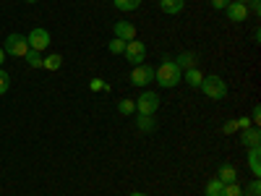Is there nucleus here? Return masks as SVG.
I'll return each instance as SVG.
<instances>
[{
	"mask_svg": "<svg viewBox=\"0 0 261 196\" xmlns=\"http://www.w3.org/2000/svg\"><path fill=\"white\" fill-rule=\"evenodd\" d=\"M154 81L162 86V89H172L183 81V71L175 65V60H162L154 68Z\"/></svg>",
	"mask_w": 261,
	"mask_h": 196,
	"instance_id": "1",
	"label": "nucleus"
},
{
	"mask_svg": "<svg viewBox=\"0 0 261 196\" xmlns=\"http://www.w3.org/2000/svg\"><path fill=\"white\" fill-rule=\"evenodd\" d=\"M199 89H201L209 100H225V97H227V81H225L222 76L212 74V76H204V79H201Z\"/></svg>",
	"mask_w": 261,
	"mask_h": 196,
	"instance_id": "2",
	"label": "nucleus"
},
{
	"mask_svg": "<svg viewBox=\"0 0 261 196\" xmlns=\"http://www.w3.org/2000/svg\"><path fill=\"white\" fill-rule=\"evenodd\" d=\"M139 115H154L160 110V94L157 92H141V97L134 100Z\"/></svg>",
	"mask_w": 261,
	"mask_h": 196,
	"instance_id": "3",
	"label": "nucleus"
},
{
	"mask_svg": "<svg viewBox=\"0 0 261 196\" xmlns=\"http://www.w3.org/2000/svg\"><path fill=\"white\" fill-rule=\"evenodd\" d=\"M3 50H6V55H11V58H24V55L29 53V42H27L24 34H8Z\"/></svg>",
	"mask_w": 261,
	"mask_h": 196,
	"instance_id": "4",
	"label": "nucleus"
},
{
	"mask_svg": "<svg viewBox=\"0 0 261 196\" xmlns=\"http://www.w3.org/2000/svg\"><path fill=\"white\" fill-rule=\"evenodd\" d=\"M123 58L130 63V65H141L144 60H146V45L141 39H130V42H125V53H123Z\"/></svg>",
	"mask_w": 261,
	"mask_h": 196,
	"instance_id": "5",
	"label": "nucleus"
},
{
	"mask_svg": "<svg viewBox=\"0 0 261 196\" xmlns=\"http://www.w3.org/2000/svg\"><path fill=\"white\" fill-rule=\"evenodd\" d=\"M27 42H29V50H37V53H42V50H47V47H50L53 37H50V32H47V29L34 27V29L27 34Z\"/></svg>",
	"mask_w": 261,
	"mask_h": 196,
	"instance_id": "6",
	"label": "nucleus"
},
{
	"mask_svg": "<svg viewBox=\"0 0 261 196\" xmlns=\"http://www.w3.org/2000/svg\"><path fill=\"white\" fill-rule=\"evenodd\" d=\"M151 81H154V68H151V65H146V63L134 65V71H130V84L134 86H146Z\"/></svg>",
	"mask_w": 261,
	"mask_h": 196,
	"instance_id": "7",
	"label": "nucleus"
},
{
	"mask_svg": "<svg viewBox=\"0 0 261 196\" xmlns=\"http://www.w3.org/2000/svg\"><path fill=\"white\" fill-rule=\"evenodd\" d=\"M225 13H227L230 21H235V24H241V21H246V18L251 16L248 6H246V3H235V0H230V3H227Z\"/></svg>",
	"mask_w": 261,
	"mask_h": 196,
	"instance_id": "8",
	"label": "nucleus"
},
{
	"mask_svg": "<svg viewBox=\"0 0 261 196\" xmlns=\"http://www.w3.org/2000/svg\"><path fill=\"white\" fill-rule=\"evenodd\" d=\"M113 32H115V37H118V39H123V42L136 39V27L130 24V21H115Z\"/></svg>",
	"mask_w": 261,
	"mask_h": 196,
	"instance_id": "9",
	"label": "nucleus"
},
{
	"mask_svg": "<svg viewBox=\"0 0 261 196\" xmlns=\"http://www.w3.org/2000/svg\"><path fill=\"white\" fill-rule=\"evenodd\" d=\"M241 144L243 146H258V141H261V131H258V126H248V128H243L241 131Z\"/></svg>",
	"mask_w": 261,
	"mask_h": 196,
	"instance_id": "10",
	"label": "nucleus"
},
{
	"mask_svg": "<svg viewBox=\"0 0 261 196\" xmlns=\"http://www.w3.org/2000/svg\"><path fill=\"white\" fill-rule=\"evenodd\" d=\"M248 170L256 178L261 176V146H248Z\"/></svg>",
	"mask_w": 261,
	"mask_h": 196,
	"instance_id": "11",
	"label": "nucleus"
},
{
	"mask_svg": "<svg viewBox=\"0 0 261 196\" xmlns=\"http://www.w3.org/2000/svg\"><path fill=\"white\" fill-rule=\"evenodd\" d=\"M160 8H162V13H167V16H178V13L186 8V0H160Z\"/></svg>",
	"mask_w": 261,
	"mask_h": 196,
	"instance_id": "12",
	"label": "nucleus"
},
{
	"mask_svg": "<svg viewBox=\"0 0 261 196\" xmlns=\"http://www.w3.org/2000/svg\"><path fill=\"white\" fill-rule=\"evenodd\" d=\"M196 60H199V58H196V53L186 50V53H180V55L175 58V65H178L180 71H188V68H196Z\"/></svg>",
	"mask_w": 261,
	"mask_h": 196,
	"instance_id": "13",
	"label": "nucleus"
},
{
	"mask_svg": "<svg viewBox=\"0 0 261 196\" xmlns=\"http://www.w3.org/2000/svg\"><path fill=\"white\" fill-rule=\"evenodd\" d=\"M217 178H220L222 183H238V170L232 165H220V170H217Z\"/></svg>",
	"mask_w": 261,
	"mask_h": 196,
	"instance_id": "14",
	"label": "nucleus"
},
{
	"mask_svg": "<svg viewBox=\"0 0 261 196\" xmlns=\"http://www.w3.org/2000/svg\"><path fill=\"white\" fill-rule=\"evenodd\" d=\"M183 79H186V84H188V86H193V89H199V86H201V79H204V74H201L199 68H188V71H183Z\"/></svg>",
	"mask_w": 261,
	"mask_h": 196,
	"instance_id": "15",
	"label": "nucleus"
},
{
	"mask_svg": "<svg viewBox=\"0 0 261 196\" xmlns=\"http://www.w3.org/2000/svg\"><path fill=\"white\" fill-rule=\"evenodd\" d=\"M136 128L141 131V134H151V131L157 128V120H154V115H139V120H136Z\"/></svg>",
	"mask_w": 261,
	"mask_h": 196,
	"instance_id": "16",
	"label": "nucleus"
},
{
	"mask_svg": "<svg viewBox=\"0 0 261 196\" xmlns=\"http://www.w3.org/2000/svg\"><path fill=\"white\" fill-rule=\"evenodd\" d=\"M222 193H225V183L220 178H212L206 183V196H222Z\"/></svg>",
	"mask_w": 261,
	"mask_h": 196,
	"instance_id": "17",
	"label": "nucleus"
},
{
	"mask_svg": "<svg viewBox=\"0 0 261 196\" xmlns=\"http://www.w3.org/2000/svg\"><path fill=\"white\" fill-rule=\"evenodd\" d=\"M63 65V58L55 53V55H47V58H42V68H47V71H58Z\"/></svg>",
	"mask_w": 261,
	"mask_h": 196,
	"instance_id": "18",
	"label": "nucleus"
},
{
	"mask_svg": "<svg viewBox=\"0 0 261 196\" xmlns=\"http://www.w3.org/2000/svg\"><path fill=\"white\" fill-rule=\"evenodd\" d=\"M113 3H115V8H118V11L130 13V11H136V8L141 6V0H113Z\"/></svg>",
	"mask_w": 261,
	"mask_h": 196,
	"instance_id": "19",
	"label": "nucleus"
},
{
	"mask_svg": "<svg viewBox=\"0 0 261 196\" xmlns=\"http://www.w3.org/2000/svg\"><path fill=\"white\" fill-rule=\"evenodd\" d=\"M118 113H120V115H134V113H136L134 100H118Z\"/></svg>",
	"mask_w": 261,
	"mask_h": 196,
	"instance_id": "20",
	"label": "nucleus"
},
{
	"mask_svg": "<svg viewBox=\"0 0 261 196\" xmlns=\"http://www.w3.org/2000/svg\"><path fill=\"white\" fill-rule=\"evenodd\" d=\"M107 50H110L113 55H123V53H125V42L118 39V37H113L110 42H107Z\"/></svg>",
	"mask_w": 261,
	"mask_h": 196,
	"instance_id": "21",
	"label": "nucleus"
},
{
	"mask_svg": "<svg viewBox=\"0 0 261 196\" xmlns=\"http://www.w3.org/2000/svg\"><path fill=\"white\" fill-rule=\"evenodd\" d=\"M24 58H27V63L32 65V68H42V53H37V50H29Z\"/></svg>",
	"mask_w": 261,
	"mask_h": 196,
	"instance_id": "22",
	"label": "nucleus"
},
{
	"mask_svg": "<svg viewBox=\"0 0 261 196\" xmlns=\"http://www.w3.org/2000/svg\"><path fill=\"white\" fill-rule=\"evenodd\" d=\"M243 196H261V181L253 178V181L248 183V188L243 191Z\"/></svg>",
	"mask_w": 261,
	"mask_h": 196,
	"instance_id": "23",
	"label": "nucleus"
},
{
	"mask_svg": "<svg viewBox=\"0 0 261 196\" xmlns=\"http://www.w3.org/2000/svg\"><path fill=\"white\" fill-rule=\"evenodd\" d=\"M8 89H11V76L0 68V94H6Z\"/></svg>",
	"mask_w": 261,
	"mask_h": 196,
	"instance_id": "24",
	"label": "nucleus"
},
{
	"mask_svg": "<svg viewBox=\"0 0 261 196\" xmlns=\"http://www.w3.org/2000/svg\"><path fill=\"white\" fill-rule=\"evenodd\" d=\"M89 89H92V92H99V89H102V92H110V84H105L102 79H94V81L89 84Z\"/></svg>",
	"mask_w": 261,
	"mask_h": 196,
	"instance_id": "25",
	"label": "nucleus"
},
{
	"mask_svg": "<svg viewBox=\"0 0 261 196\" xmlns=\"http://www.w3.org/2000/svg\"><path fill=\"white\" fill-rule=\"evenodd\" d=\"M227 3H230V0H212V8H214V11H225Z\"/></svg>",
	"mask_w": 261,
	"mask_h": 196,
	"instance_id": "26",
	"label": "nucleus"
},
{
	"mask_svg": "<svg viewBox=\"0 0 261 196\" xmlns=\"http://www.w3.org/2000/svg\"><path fill=\"white\" fill-rule=\"evenodd\" d=\"M258 120H261V107H258V105H253V113H251V123H256V126H258Z\"/></svg>",
	"mask_w": 261,
	"mask_h": 196,
	"instance_id": "27",
	"label": "nucleus"
},
{
	"mask_svg": "<svg viewBox=\"0 0 261 196\" xmlns=\"http://www.w3.org/2000/svg\"><path fill=\"white\" fill-rule=\"evenodd\" d=\"M222 131H225V134H235V131H238V126H235V120H230V123H225V126H222Z\"/></svg>",
	"mask_w": 261,
	"mask_h": 196,
	"instance_id": "28",
	"label": "nucleus"
},
{
	"mask_svg": "<svg viewBox=\"0 0 261 196\" xmlns=\"http://www.w3.org/2000/svg\"><path fill=\"white\" fill-rule=\"evenodd\" d=\"M235 126L243 131V128H248V126H251V120H248V118H238V120H235Z\"/></svg>",
	"mask_w": 261,
	"mask_h": 196,
	"instance_id": "29",
	"label": "nucleus"
},
{
	"mask_svg": "<svg viewBox=\"0 0 261 196\" xmlns=\"http://www.w3.org/2000/svg\"><path fill=\"white\" fill-rule=\"evenodd\" d=\"M6 58H8V55H6V50L0 47V68H3V63H6Z\"/></svg>",
	"mask_w": 261,
	"mask_h": 196,
	"instance_id": "30",
	"label": "nucleus"
},
{
	"mask_svg": "<svg viewBox=\"0 0 261 196\" xmlns=\"http://www.w3.org/2000/svg\"><path fill=\"white\" fill-rule=\"evenodd\" d=\"M128 196H146V193H141V191H134V193H128Z\"/></svg>",
	"mask_w": 261,
	"mask_h": 196,
	"instance_id": "31",
	"label": "nucleus"
},
{
	"mask_svg": "<svg viewBox=\"0 0 261 196\" xmlns=\"http://www.w3.org/2000/svg\"><path fill=\"white\" fill-rule=\"evenodd\" d=\"M235 3H246V6H248V0H235Z\"/></svg>",
	"mask_w": 261,
	"mask_h": 196,
	"instance_id": "32",
	"label": "nucleus"
},
{
	"mask_svg": "<svg viewBox=\"0 0 261 196\" xmlns=\"http://www.w3.org/2000/svg\"><path fill=\"white\" fill-rule=\"evenodd\" d=\"M27 3H37V0H27Z\"/></svg>",
	"mask_w": 261,
	"mask_h": 196,
	"instance_id": "33",
	"label": "nucleus"
}]
</instances>
